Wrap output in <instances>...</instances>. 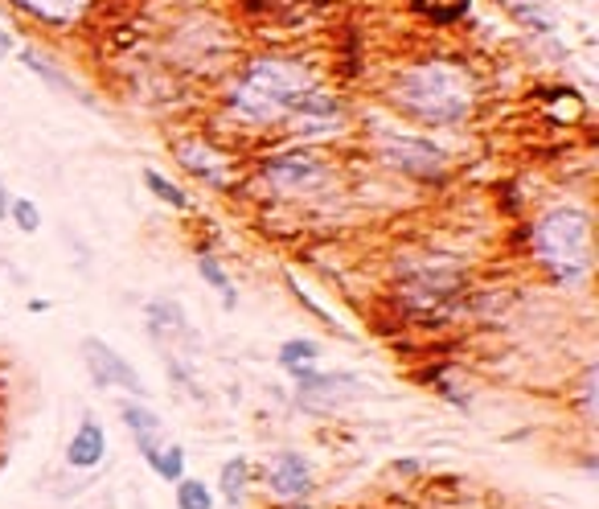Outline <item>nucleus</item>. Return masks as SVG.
Returning a JSON list of instances; mask_svg holds the SVG:
<instances>
[{"label": "nucleus", "mask_w": 599, "mask_h": 509, "mask_svg": "<svg viewBox=\"0 0 599 509\" xmlns=\"http://www.w3.org/2000/svg\"><path fill=\"white\" fill-rule=\"evenodd\" d=\"M313 91V75L300 62L263 58L246 66L243 78L230 87V112L246 124H276L296 112V103Z\"/></svg>", "instance_id": "f257e3e1"}, {"label": "nucleus", "mask_w": 599, "mask_h": 509, "mask_svg": "<svg viewBox=\"0 0 599 509\" xmlns=\"http://www.w3.org/2000/svg\"><path fill=\"white\" fill-rule=\"evenodd\" d=\"M394 103L423 124H460L472 112V82L448 62H428L398 78Z\"/></svg>", "instance_id": "f03ea898"}, {"label": "nucleus", "mask_w": 599, "mask_h": 509, "mask_svg": "<svg viewBox=\"0 0 599 509\" xmlns=\"http://www.w3.org/2000/svg\"><path fill=\"white\" fill-rule=\"evenodd\" d=\"M534 251L555 280H579L591 267V218L575 206L550 209L534 227Z\"/></svg>", "instance_id": "7ed1b4c3"}, {"label": "nucleus", "mask_w": 599, "mask_h": 509, "mask_svg": "<svg viewBox=\"0 0 599 509\" xmlns=\"http://www.w3.org/2000/svg\"><path fill=\"white\" fill-rule=\"evenodd\" d=\"M382 161L391 165V169L407 173V177H423V181H431V177H439L444 173V165H448V156L435 149L431 140H419V136H382Z\"/></svg>", "instance_id": "20e7f679"}, {"label": "nucleus", "mask_w": 599, "mask_h": 509, "mask_svg": "<svg viewBox=\"0 0 599 509\" xmlns=\"http://www.w3.org/2000/svg\"><path fill=\"white\" fill-rule=\"evenodd\" d=\"M263 177L280 189V193H304V189H317L320 181L329 177V165L320 161L317 152L296 149V152L271 156V161L263 165Z\"/></svg>", "instance_id": "39448f33"}, {"label": "nucleus", "mask_w": 599, "mask_h": 509, "mask_svg": "<svg viewBox=\"0 0 599 509\" xmlns=\"http://www.w3.org/2000/svg\"><path fill=\"white\" fill-rule=\"evenodd\" d=\"M361 391H366V382L349 374H313V370L300 374V403L308 411H333L341 403H354Z\"/></svg>", "instance_id": "423d86ee"}, {"label": "nucleus", "mask_w": 599, "mask_h": 509, "mask_svg": "<svg viewBox=\"0 0 599 509\" xmlns=\"http://www.w3.org/2000/svg\"><path fill=\"white\" fill-rule=\"evenodd\" d=\"M82 358H87V370L99 386H124L131 395H144V382L140 374L131 370V361H124L115 354L112 345H103V341H82Z\"/></svg>", "instance_id": "0eeeda50"}, {"label": "nucleus", "mask_w": 599, "mask_h": 509, "mask_svg": "<svg viewBox=\"0 0 599 509\" xmlns=\"http://www.w3.org/2000/svg\"><path fill=\"white\" fill-rule=\"evenodd\" d=\"M267 485H271L276 497H283V501H300V497L313 493V469H308L304 456L280 453L271 460V469H267Z\"/></svg>", "instance_id": "6e6552de"}, {"label": "nucleus", "mask_w": 599, "mask_h": 509, "mask_svg": "<svg viewBox=\"0 0 599 509\" xmlns=\"http://www.w3.org/2000/svg\"><path fill=\"white\" fill-rule=\"evenodd\" d=\"M107 453V435L103 428L94 423V419H82V428L71 435V444H66V460H71V469H94L99 460Z\"/></svg>", "instance_id": "1a4fd4ad"}, {"label": "nucleus", "mask_w": 599, "mask_h": 509, "mask_svg": "<svg viewBox=\"0 0 599 509\" xmlns=\"http://www.w3.org/2000/svg\"><path fill=\"white\" fill-rule=\"evenodd\" d=\"M124 423L131 428V435H136V444H140V453H144V460L149 465H156L161 460V419L152 416L149 407H140V403H128L124 407Z\"/></svg>", "instance_id": "9d476101"}, {"label": "nucleus", "mask_w": 599, "mask_h": 509, "mask_svg": "<svg viewBox=\"0 0 599 509\" xmlns=\"http://www.w3.org/2000/svg\"><path fill=\"white\" fill-rule=\"evenodd\" d=\"M177 156H181V165H186L193 177H202V181H209V186H218V181H222V161H218V152L206 149L202 140L177 144Z\"/></svg>", "instance_id": "9b49d317"}, {"label": "nucleus", "mask_w": 599, "mask_h": 509, "mask_svg": "<svg viewBox=\"0 0 599 509\" xmlns=\"http://www.w3.org/2000/svg\"><path fill=\"white\" fill-rule=\"evenodd\" d=\"M13 4L25 9V13H34V17H41V21H75L87 13L91 0H13Z\"/></svg>", "instance_id": "f8f14e48"}, {"label": "nucleus", "mask_w": 599, "mask_h": 509, "mask_svg": "<svg viewBox=\"0 0 599 509\" xmlns=\"http://www.w3.org/2000/svg\"><path fill=\"white\" fill-rule=\"evenodd\" d=\"M246 476H251V465H246L243 456L226 460V469H222V493H226V501H230V506H239V501H243Z\"/></svg>", "instance_id": "ddd939ff"}, {"label": "nucleus", "mask_w": 599, "mask_h": 509, "mask_svg": "<svg viewBox=\"0 0 599 509\" xmlns=\"http://www.w3.org/2000/svg\"><path fill=\"white\" fill-rule=\"evenodd\" d=\"M317 341H288L280 349V361L292 370V374H304L308 370V361H317Z\"/></svg>", "instance_id": "4468645a"}, {"label": "nucleus", "mask_w": 599, "mask_h": 509, "mask_svg": "<svg viewBox=\"0 0 599 509\" xmlns=\"http://www.w3.org/2000/svg\"><path fill=\"white\" fill-rule=\"evenodd\" d=\"M177 509H214V497L202 481H177Z\"/></svg>", "instance_id": "2eb2a0df"}, {"label": "nucleus", "mask_w": 599, "mask_h": 509, "mask_svg": "<svg viewBox=\"0 0 599 509\" xmlns=\"http://www.w3.org/2000/svg\"><path fill=\"white\" fill-rule=\"evenodd\" d=\"M152 472L165 476V481H181V472H186V448L181 444H165V453L152 465Z\"/></svg>", "instance_id": "dca6fc26"}, {"label": "nucleus", "mask_w": 599, "mask_h": 509, "mask_svg": "<svg viewBox=\"0 0 599 509\" xmlns=\"http://www.w3.org/2000/svg\"><path fill=\"white\" fill-rule=\"evenodd\" d=\"M144 181H149V189L156 193V198H161V202H169V206H177V209H186V206H189L186 193L173 186V181H165L161 173H144Z\"/></svg>", "instance_id": "f3484780"}, {"label": "nucleus", "mask_w": 599, "mask_h": 509, "mask_svg": "<svg viewBox=\"0 0 599 509\" xmlns=\"http://www.w3.org/2000/svg\"><path fill=\"white\" fill-rule=\"evenodd\" d=\"M25 62H29V71H34V75L50 78V82H54V87H66V91H75V82H71V78H62V75H58L54 66H50V62H46V58H38V54H34V50H25Z\"/></svg>", "instance_id": "a211bd4d"}, {"label": "nucleus", "mask_w": 599, "mask_h": 509, "mask_svg": "<svg viewBox=\"0 0 599 509\" xmlns=\"http://www.w3.org/2000/svg\"><path fill=\"white\" fill-rule=\"evenodd\" d=\"M202 276H206L209 283H214V288H218V292H222V304L226 308H234V288H230V283H226V276L222 271H218V264H214V259H202Z\"/></svg>", "instance_id": "6ab92c4d"}, {"label": "nucleus", "mask_w": 599, "mask_h": 509, "mask_svg": "<svg viewBox=\"0 0 599 509\" xmlns=\"http://www.w3.org/2000/svg\"><path fill=\"white\" fill-rule=\"evenodd\" d=\"M13 218H17V227L21 230H38L41 227V218H38V209H34V202H25V198H17V202H13Z\"/></svg>", "instance_id": "aec40b11"}, {"label": "nucleus", "mask_w": 599, "mask_h": 509, "mask_svg": "<svg viewBox=\"0 0 599 509\" xmlns=\"http://www.w3.org/2000/svg\"><path fill=\"white\" fill-rule=\"evenodd\" d=\"M9 214V198H4V189H0V218Z\"/></svg>", "instance_id": "412c9836"}, {"label": "nucleus", "mask_w": 599, "mask_h": 509, "mask_svg": "<svg viewBox=\"0 0 599 509\" xmlns=\"http://www.w3.org/2000/svg\"><path fill=\"white\" fill-rule=\"evenodd\" d=\"M9 54V34H0V58Z\"/></svg>", "instance_id": "4be33fe9"}]
</instances>
